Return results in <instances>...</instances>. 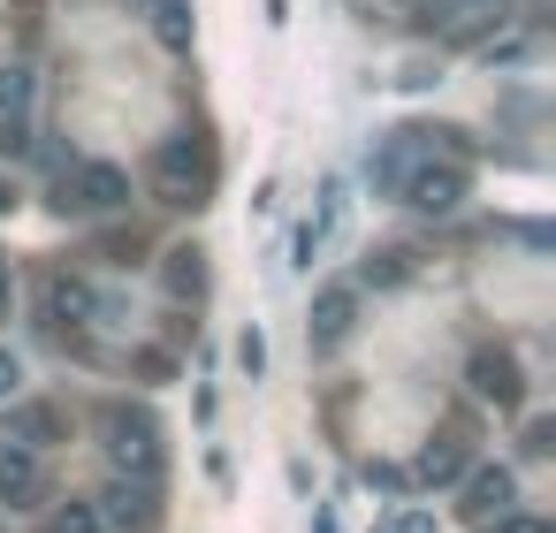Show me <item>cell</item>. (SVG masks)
Wrapping results in <instances>:
<instances>
[{"label": "cell", "instance_id": "obj_12", "mask_svg": "<svg viewBox=\"0 0 556 533\" xmlns=\"http://www.w3.org/2000/svg\"><path fill=\"white\" fill-rule=\"evenodd\" d=\"M161 282H168V297H199V290H206V252H199V244L161 252Z\"/></svg>", "mask_w": 556, "mask_h": 533}, {"label": "cell", "instance_id": "obj_7", "mask_svg": "<svg viewBox=\"0 0 556 533\" xmlns=\"http://www.w3.org/2000/svg\"><path fill=\"white\" fill-rule=\"evenodd\" d=\"M351 328H358V290H351V282H328V290L313 297V313H305V343H313V351H336Z\"/></svg>", "mask_w": 556, "mask_h": 533}, {"label": "cell", "instance_id": "obj_1", "mask_svg": "<svg viewBox=\"0 0 556 533\" xmlns=\"http://www.w3.org/2000/svg\"><path fill=\"white\" fill-rule=\"evenodd\" d=\"M153 191H161V206H206V191H214V145L199 138V130H176L161 153H153Z\"/></svg>", "mask_w": 556, "mask_h": 533}, {"label": "cell", "instance_id": "obj_22", "mask_svg": "<svg viewBox=\"0 0 556 533\" xmlns=\"http://www.w3.org/2000/svg\"><path fill=\"white\" fill-rule=\"evenodd\" d=\"M24 389V366H16V351H0V404H9Z\"/></svg>", "mask_w": 556, "mask_h": 533}, {"label": "cell", "instance_id": "obj_19", "mask_svg": "<svg viewBox=\"0 0 556 533\" xmlns=\"http://www.w3.org/2000/svg\"><path fill=\"white\" fill-rule=\"evenodd\" d=\"M381 533H434V510H427V503H404V510H396Z\"/></svg>", "mask_w": 556, "mask_h": 533}, {"label": "cell", "instance_id": "obj_2", "mask_svg": "<svg viewBox=\"0 0 556 533\" xmlns=\"http://www.w3.org/2000/svg\"><path fill=\"white\" fill-rule=\"evenodd\" d=\"M100 434H108V457L123 472H153L161 465V419L146 404H108L100 411Z\"/></svg>", "mask_w": 556, "mask_h": 533}, {"label": "cell", "instance_id": "obj_25", "mask_svg": "<svg viewBox=\"0 0 556 533\" xmlns=\"http://www.w3.org/2000/svg\"><path fill=\"white\" fill-rule=\"evenodd\" d=\"M9 206H16V183H9V176H0V214H9Z\"/></svg>", "mask_w": 556, "mask_h": 533}, {"label": "cell", "instance_id": "obj_11", "mask_svg": "<svg viewBox=\"0 0 556 533\" xmlns=\"http://www.w3.org/2000/svg\"><path fill=\"white\" fill-rule=\"evenodd\" d=\"M54 442H62V411H54V404H16V411H9V449L39 457V449H54Z\"/></svg>", "mask_w": 556, "mask_h": 533}, {"label": "cell", "instance_id": "obj_5", "mask_svg": "<svg viewBox=\"0 0 556 533\" xmlns=\"http://www.w3.org/2000/svg\"><path fill=\"white\" fill-rule=\"evenodd\" d=\"M457 487H465V503H457V510H465L472 525H495V518H510V503H518V480H510V465H472Z\"/></svg>", "mask_w": 556, "mask_h": 533}, {"label": "cell", "instance_id": "obj_20", "mask_svg": "<svg viewBox=\"0 0 556 533\" xmlns=\"http://www.w3.org/2000/svg\"><path fill=\"white\" fill-rule=\"evenodd\" d=\"M130 366H138V373H146V381H168V373H176V358H168V351H138V358H130Z\"/></svg>", "mask_w": 556, "mask_h": 533}, {"label": "cell", "instance_id": "obj_21", "mask_svg": "<svg viewBox=\"0 0 556 533\" xmlns=\"http://www.w3.org/2000/svg\"><path fill=\"white\" fill-rule=\"evenodd\" d=\"M548 449H556V427L533 419V427H526V457H548Z\"/></svg>", "mask_w": 556, "mask_h": 533}, {"label": "cell", "instance_id": "obj_24", "mask_svg": "<svg viewBox=\"0 0 556 533\" xmlns=\"http://www.w3.org/2000/svg\"><path fill=\"white\" fill-rule=\"evenodd\" d=\"M9 305H16V267L0 259V320H9Z\"/></svg>", "mask_w": 556, "mask_h": 533}, {"label": "cell", "instance_id": "obj_13", "mask_svg": "<svg viewBox=\"0 0 556 533\" xmlns=\"http://www.w3.org/2000/svg\"><path fill=\"white\" fill-rule=\"evenodd\" d=\"M412 472H419L427 487H450V480H465L472 465H465V442H457V434H442V442H427V449H419V465H412Z\"/></svg>", "mask_w": 556, "mask_h": 533}, {"label": "cell", "instance_id": "obj_4", "mask_svg": "<svg viewBox=\"0 0 556 533\" xmlns=\"http://www.w3.org/2000/svg\"><path fill=\"white\" fill-rule=\"evenodd\" d=\"M62 206L70 214H115V206H130V176L115 161H77L62 176Z\"/></svg>", "mask_w": 556, "mask_h": 533}, {"label": "cell", "instance_id": "obj_16", "mask_svg": "<svg viewBox=\"0 0 556 533\" xmlns=\"http://www.w3.org/2000/svg\"><path fill=\"white\" fill-rule=\"evenodd\" d=\"M31 107V69H0V123H24Z\"/></svg>", "mask_w": 556, "mask_h": 533}, {"label": "cell", "instance_id": "obj_8", "mask_svg": "<svg viewBox=\"0 0 556 533\" xmlns=\"http://www.w3.org/2000/svg\"><path fill=\"white\" fill-rule=\"evenodd\" d=\"M47 320H70V328H92V320H115V305L85 282V275H54L47 282Z\"/></svg>", "mask_w": 556, "mask_h": 533}, {"label": "cell", "instance_id": "obj_10", "mask_svg": "<svg viewBox=\"0 0 556 533\" xmlns=\"http://www.w3.org/2000/svg\"><path fill=\"white\" fill-rule=\"evenodd\" d=\"M472 389H480L488 404H503V411H510V404L526 396V373H518V358H510V351H472Z\"/></svg>", "mask_w": 556, "mask_h": 533}, {"label": "cell", "instance_id": "obj_3", "mask_svg": "<svg viewBox=\"0 0 556 533\" xmlns=\"http://www.w3.org/2000/svg\"><path fill=\"white\" fill-rule=\"evenodd\" d=\"M92 510H100L108 533H153V518H161V480H153V472H115V480L92 495Z\"/></svg>", "mask_w": 556, "mask_h": 533}, {"label": "cell", "instance_id": "obj_9", "mask_svg": "<svg viewBox=\"0 0 556 533\" xmlns=\"http://www.w3.org/2000/svg\"><path fill=\"white\" fill-rule=\"evenodd\" d=\"M0 503H9V510H39L47 503V465L9 449V442H0Z\"/></svg>", "mask_w": 556, "mask_h": 533}, {"label": "cell", "instance_id": "obj_14", "mask_svg": "<svg viewBox=\"0 0 556 533\" xmlns=\"http://www.w3.org/2000/svg\"><path fill=\"white\" fill-rule=\"evenodd\" d=\"M138 9L153 16V31H161V47H191V0H138Z\"/></svg>", "mask_w": 556, "mask_h": 533}, {"label": "cell", "instance_id": "obj_18", "mask_svg": "<svg viewBox=\"0 0 556 533\" xmlns=\"http://www.w3.org/2000/svg\"><path fill=\"white\" fill-rule=\"evenodd\" d=\"M237 366H244L252 381L267 373V343H260V328H244V335H237Z\"/></svg>", "mask_w": 556, "mask_h": 533}, {"label": "cell", "instance_id": "obj_15", "mask_svg": "<svg viewBox=\"0 0 556 533\" xmlns=\"http://www.w3.org/2000/svg\"><path fill=\"white\" fill-rule=\"evenodd\" d=\"M412 275H419V259H412L404 244H389V252L366 259V282H374V290H396V282H412Z\"/></svg>", "mask_w": 556, "mask_h": 533}, {"label": "cell", "instance_id": "obj_23", "mask_svg": "<svg viewBox=\"0 0 556 533\" xmlns=\"http://www.w3.org/2000/svg\"><path fill=\"white\" fill-rule=\"evenodd\" d=\"M488 533H548V525H541V518H518V510H510V518H495Z\"/></svg>", "mask_w": 556, "mask_h": 533}, {"label": "cell", "instance_id": "obj_17", "mask_svg": "<svg viewBox=\"0 0 556 533\" xmlns=\"http://www.w3.org/2000/svg\"><path fill=\"white\" fill-rule=\"evenodd\" d=\"M54 533H108V525H100V510H92L85 495H70V503L54 510Z\"/></svg>", "mask_w": 556, "mask_h": 533}, {"label": "cell", "instance_id": "obj_6", "mask_svg": "<svg viewBox=\"0 0 556 533\" xmlns=\"http://www.w3.org/2000/svg\"><path fill=\"white\" fill-rule=\"evenodd\" d=\"M396 191H404V206H419V214H457V206H465V168H450V161H442V168L419 161Z\"/></svg>", "mask_w": 556, "mask_h": 533}]
</instances>
